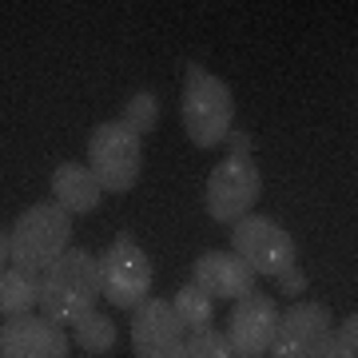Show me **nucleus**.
Listing matches in <instances>:
<instances>
[{
    "mask_svg": "<svg viewBox=\"0 0 358 358\" xmlns=\"http://www.w3.org/2000/svg\"><path fill=\"white\" fill-rule=\"evenodd\" d=\"M100 299V275H96V259L80 247H68L44 275H40V315L52 319L56 327H72L96 310Z\"/></svg>",
    "mask_w": 358,
    "mask_h": 358,
    "instance_id": "f257e3e1",
    "label": "nucleus"
},
{
    "mask_svg": "<svg viewBox=\"0 0 358 358\" xmlns=\"http://www.w3.org/2000/svg\"><path fill=\"white\" fill-rule=\"evenodd\" d=\"M68 239H72V215L64 207L56 203L28 207L8 227V267H20L40 279L68 251Z\"/></svg>",
    "mask_w": 358,
    "mask_h": 358,
    "instance_id": "f03ea898",
    "label": "nucleus"
},
{
    "mask_svg": "<svg viewBox=\"0 0 358 358\" xmlns=\"http://www.w3.org/2000/svg\"><path fill=\"white\" fill-rule=\"evenodd\" d=\"M179 115H183V128L195 148H219V143H227L231 124H235V96L219 76L192 64L183 76Z\"/></svg>",
    "mask_w": 358,
    "mask_h": 358,
    "instance_id": "7ed1b4c3",
    "label": "nucleus"
},
{
    "mask_svg": "<svg viewBox=\"0 0 358 358\" xmlns=\"http://www.w3.org/2000/svg\"><path fill=\"white\" fill-rule=\"evenodd\" d=\"M100 275V294L120 310H136L143 299H152V259L128 231L115 235V243L96 259Z\"/></svg>",
    "mask_w": 358,
    "mask_h": 358,
    "instance_id": "20e7f679",
    "label": "nucleus"
},
{
    "mask_svg": "<svg viewBox=\"0 0 358 358\" xmlns=\"http://www.w3.org/2000/svg\"><path fill=\"white\" fill-rule=\"evenodd\" d=\"M143 167V140L131 136L120 120L96 124L88 136V171L96 176L100 192H131Z\"/></svg>",
    "mask_w": 358,
    "mask_h": 358,
    "instance_id": "39448f33",
    "label": "nucleus"
},
{
    "mask_svg": "<svg viewBox=\"0 0 358 358\" xmlns=\"http://www.w3.org/2000/svg\"><path fill=\"white\" fill-rule=\"evenodd\" d=\"M259 192H263V176H259L255 159L251 155H227L207 176V192H203L207 215L215 223H231L235 227L243 215H251Z\"/></svg>",
    "mask_w": 358,
    "mask_h": 358,
    "instance_id": "423d86ee",
    "label": "nucleus"
},
{
    "mask_svg": "<svg viewBox=\"0 0 358 358\" xmlns=\"http://www.w3.org/2000/svg\"><path fill=\"white\" fill-rule=\"evenodd\" d=\"M231 251L243 259L251 275L279 279L287 267H294V239L271 215H243L231 231Z\"/></svg>",
    "mask_w": 358,
    "mask_h": 358,
    "instance_id": "0eeeda50",
    "label": "nucleus"
},
{
    "mask_svg": "<svg viewBox=\"0 0 358 358\" xmlns=\"http://www.w3.org/2000/svg\"><path fill=\"white\" fill-rule=\"evenodd\" d=\"M279 315L282 307L271 299V294H243L235 299V310L227 315V338L231 355L235 358H267L271 343H275V331H279Z\"/></svg>",
    "mask_w": 358,
    "mask_h": 358,
    "instance_id": "6e6552de",
    "label": "nucleus"
},
{
    "mask_svg": "<svg viewBox=\"0 0 358 358\" xmlns=\"http://www.w3.org/2000/svg\"><path fill=\"white\" fill-rule=\"evenodd\" d=\"M334 315L327 303H294L279 315V331L267 358H322Z\"/></svg>",
    "mask_w": 358,
    "mask_h": 358,
    "instance_id": "1a4fd4ad",
    "label": "nucleus"
},
{
    "mask_svg": "<svg viewBox=\"0 0 358 358\" xmlns=\"http://www.w3.org/2000/svg\"><path fill=\"white\" fill-rule=\"evenodd\" d=\"M187 331L179 327L167 299H143L131 310V350L136 358H183Z\"/></svg>",
    "mask_w": 358,
    "mask_h": 358,
    "instance_id": "9d476101",
    "label": "nucleus"
},
{
    "mask_svg": "<svg viewBox=\"0 0 358 358\" xmlns=\"http://www.w3.org/2000/svg\"><path fill=\"white\" fill-rule=\"evenodd\" d=\"M0 358H68V334L44 315H16L0 322Z\"/></svg>",
    "mask_w": 358,
    "mask_h": 358,
    "instance_id": "9b49d317",
    "label": "nucleus"
},
{
    "mask_svg": "<svg viewBox=\"0 0 358 358\" xmlns=\"http://www.w3.org/2000/svg\"><path fill=\"white\" fill-rule=\"evenodd\" d=\"M192 282L207 299H243L255 291V275L235 251H207L195 259Z\"/></svg>",
    "mask_w": 358,
    "mask_h": 358,
    "instance_id": "f8f14e48",
    "label": "nucleus"
},
{
    "mask_svg": "<svg viewBox=\"0 0 358 358\" xmlns=\"http://www.w3.org/2000/svg\"><path fill=\"white\" fill-rule=\"evenodd\" d=\"M100 183L84 164H60L52 171V199L56 207H64L68 215H88L100 207Z\"/></svg>",
    "mask_w": 358,
    "mask_h": 358,
    "instance_id": "ddd939ff",
    "label": "nucleus"
},
{
    "mask_svg": "<svg viewBox=\"0 0 358 358\" xmlns=\"http://www.w3.org/2000/svg\"><path fill=\"white\" fill-rule=\"evenodd\" d=\"M40 307V279L20 267H8L0 275V315L16 319V315H32Z\"/></svg>",
    "mask_w": 358,
    "mask_h": 358,
    "instance_id": "4468645a",
    "label": "nucleus"
},
{
    "mask_svg": "<svg viewBox=\"0 0 358 358\" xmlns=\"http://www.w3.org/2000/svg\"><path fill=\"white\" fill-rule=\"evenodd\" d=\"M171 310H176L179 327H183L187 334H199V331H207V327L215 322V299H207L195 282L179 287V294L171 299Z\"/></svg>",
    "mask_w": 358,
    "mask_h": 358,
    "instance_id": "2eb2a0df",
    "label": "nucleus"
},
{
    "mask_svg": "<svg viewBox=\"0 0 358 358\" xmlns=\"http://www.w3.org/2000/svg\"><path fill=\"white\" fill-rule=\"evenodd\" d=\"M76 327V346L80 350H88V355H108L115 346V322L100 310H88L84 319L72 322Z\"/></svg>",
    "mask_w": 358,
    "mask_h": 358,
    "instance_id": "dca6fc26",
    "label": "nucleus"
},
{
    "mask_svg": "<svg viewBox=\"0 0 358 358\" xmlns=\"http://www.w3.org/2000/svg\"><path fill=\"white\" fill-rule=\"evenodd\" d=\"M120 124L131 131V136H152L155 124H159V100H155L152 92H136L128 103H124V115H120Z\"/></svg>",
    "mask_w": 358,
    "mask_h": 358,
    "instance_id": "f3484780",
    "label": "nucleus"
},
{
    "mask_svg": "<svg viewBox=\"0 0 358 358\" xmlns=\"http://www.w3.org/2000/svg\"><path fill=\"white\" fill-rule=\"evenodd\" d=\"M183 358H235V355H231V346H227V338H223V331L207 327V331H199V334H187Z\"/></svg>",
    "mask_w": 358,
    "mask_h": 358,
    "instance_id": "a211bd4d",
    "label": "nucleus"
},
{
    "mask_svg": "<svg viewBox=\"0 0 358 358\" xmlns=\"http://www.w3.org/2000/svg\"><path fill=\"white\" fill-rule=\"evenodd\" d=\"M322 358H358V319H343L338 327H331V338L322 346Z\"/></svg>",
    "mask_w": 358,
    "mask_h": 358,
    "instance_id": "6ab92c4d",
    "label": "nucleus"
},
{
    "mask_svg": "<svg viewBox=\"0 0 358 358\" xmlns=\"http://www.w3.org/2000/svg\"><path fill=\"white\" fill-rule=\"evenodd\" d=\"M279 287H282V294H303V291H307V275L299 271V263L279 275Z\"/></svg>",
    "mask_w": 358,
    "mask_h": 358,
    "instance_id": "aec40b11",
    "label": "nucleus"
},
{
    "mask_svg": "<svg viewBox=\"0 0 358 358\" xmlns=\"http://www.w3.org/2000/svg\"><path fill=\"white\" fill-rule=\"evenodd\" d=\"M227 143H231V155H251V136L247 131H231Z\"/></svg>",
    "mask_w": 358,
    "mask_h": 358,
    "instance_id": "412c9836",
    "label": "nucleus"
},
{
    "mask_svg": "<svg viewBox=\"0 0 358 358\" xmlns=\"http://www.w3.org/2000/svg\"><path fill=\"white\" fill-rule=\"evenodd\" d=\"M8 271V231H0V275Z\"/></svg>",
    "mask_w": 358,
    "mask_h": 358,
    "instance_id": "4be33fe9",
    "label": "nucleus"
}]
</instances>
